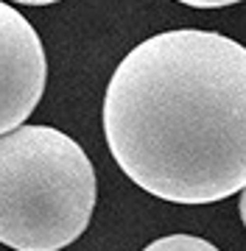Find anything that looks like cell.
I'll return each mask as SVG.
<instances>
[{
  "instance_id": "cell-7",
  "label": "cell",
  "mask_w": 246,
  "mask_h": 251,
  "mask_svg": "<svg viewBox=\"0 0 246 251\" xmlns=\"http://www.w3.org/2000/svg\"><path fill=\"white\" fill-rule=\"evenodd\" d=\"M238 209H241V221H244V226H246V187L241 190V201H238Z\"/></svg>"
},
{
  "instance_id": "cell-2",
  "label": "cell",
  "mask_w": 246,
  "mask_h": 251,
  "mask_svg": "<svg viewBox=\"0 0 246 251\" xmlns=\"http://www.w3.org/2000/svg\"><path fill=\"white\" fill-rule=\"evenodd\" d=\"M95 168L54 126H20L0 137V243L14 251H62L87 232Z\"/></svg>"
},
{
  "instance_id": "cell-1",
  "label": "cell",
  "mask_w": 246,
  "mask_h": 251,
  "mask_svg": "<svg viewBox=\"0 0 246 251\" xmlns=\"http://www.w3.org/2000/svg\"><path fill=\"white\" fill-rule=\"evenodd\" d=\"M104 134L140 190L199 206L246 187V48L216 31L173 28L115 67Z\"/></svg>"
},
{
  "instance_id": "cell-6",
  "label": "cell",
  "mask_w": 246,
  "mask_h": 251,
  "mask_svg": "<svg viewBox=\"0 0 246 251\" xmlns=\"http://www.w3.org/2000/svg\"><path fill=\"white\" fill-rule=\"evenodd\" d=\"M11 3H20V6H51V3H59V0H11Z\"/></svg>"
},
{
  "instance_id": "cell-4",
  "label": "cell",
  "mask_w": 246,
  "mask_h": 251,
  "mask_svg": "<svg viewBox=\"0 0 246 251\" xmlns=\"http://www.w3.org/2000/svg\"><path fill=\"white\" fill-rule=\"evenodd\" d=\"M143 251H219V249L204 237H196V234H168V237L148 243Z\"/></svg>"
},
{
  "instance_id": "cell-5",
  "label": "cell",
  "mask_w": 246,
  "mask_h": 251,
  "mask_svg": "<svg viewBox=\"0 0 246 251\" xmlns=\"http://www.w3.org/2000/svg\"><path fill=\"white\" fill-rule=\"evenodd\" d=\"M182 6H193V9H224V6H238L244 0H176Z\"/></svg>"
},
{
  "instance_id": "cell-3",
  "label": "cell",
  "mask_w": 246,
  "mask_h": 251,
  "mask_svg": "<svg viewBox=\"0 0 246 251\" xmlns=\"http://www.w3.org/2000/svg\"><path fill=\"white\" fill-rule=\"evenodd\" d=\"M48 84V59L37 28L0 0V137L20 128Z\"/></svg>"
}]
</instances>
